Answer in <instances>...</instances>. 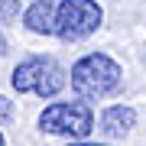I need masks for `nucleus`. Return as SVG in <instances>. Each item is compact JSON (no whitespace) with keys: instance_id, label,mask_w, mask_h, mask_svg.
Returning <instances> with one entry per match:
<instances>
[{"instance_id":"obj_1","label":"nucleus","mask_w":146,"mask_h":146,"mask_svg":"<svg viewBox=\"0 0 146 146\" xmlns=\"http://www.w3.org/2000/svg\"><path fill=\"white\" fill-rule=\"evenodd\" d=\"M120 78H123L120 65L104 52H88L72 65V91L81 101H98L114 94L120 88Z\"/></svg>"},{"instance_id":"obj_2","label":"nucleus","mask_w":146,"mask_h":146,"mask_svg":"<svg viewBox=\"0 0 146 146\" xmlns=\"http://www.w3.org/2000/svg\"><path fill=\"white\" fill-rule=\"evenodd\" d=\"M65 72L52 55H26L13 68L10 84L20 94H39V98H55L65 88Z\"/></svg>"},{"instance_id":"obj_3","label":"nucleus","mask_w":146,"mask_h":146,"mask_svg":"<svg viewBox=\"0 0 146 146\" xmlns=\"http://www.w3.org/2000/svg\"><path fill=\"white\" fill-rule=\"evenodd\" d=\"M39 127L46 133H55V136L84 140L94 130V114L84 101H55L39 114Z\"/></svg>"},{"instance_id":"obj_4","label":"nucleus","mask_w":146,"mask_h":146,"mask_svg":"<svg viewBox=\"0 0 146 146\" xmlns=\"http://www.w3.org/2000/svg\"><path fill=\"white\" fill-rule=\"evenodd\" d=\"M104 23V10L98 0H58L55 16V36L62 42H78Z\"/></svg>"},{"instance_id":"obj_5","label":"nucleus","mask_w":146,"mask_h":146,"mask_svg":"<svg viewBox=\"0 0 146 146\" xmlns=\"http://www.w3.org/2000/svg\"><path fill=\"white\" fill-rule=\"evenodd\" d=\"M55 16H58V3L55 0H36V3L26 7L23 23L36 36H55Z\"/></svg>"},{"instance_id":"obj_6","label":"nucleus","mask_w":146,"mask_h":146,"mask_svg":"<svg viewBox=\"0 0 146 146\" xmlns=\"http://www.w3.org/2000/svg\"><path fill=\"white\" fill-rule=\"evenodd\" d=\"M136 127V110L133 107H127V104H114V107H107L104 114H101V130H104L107 136H127Z\"/></svg>"},{"instance_id":"obj_7","label":"nucleus","mask_w":146,"mask_h":146,"mask_svg":"<svg viewBox=\"0 0 146 146\" xmlns=\"http://www.w3.org/2000/svg\"><path fill=\"white\" fill-rule=\"evenodd\" d=\"M16 13H20V3H16V0H0V23L13 20Z\"/></svg>"},{"instance_id":"obj_8","label":"nucleus","mask_w":146,"mask_h":146,"mask_svg":"<svg viewBox=\"0 0 146 146\" xmlns=\"http://www.w3.org/2000/svg\"><path fill=\"white\" fill-rule=\"evenodd\" d=\"M10 117H13V104L3 98V94H0V123H7Z\"/></svg>"},{"instance_id":"obj_9","label":"nucleus","mask_w":146,"mask_h":146,"mask_svg":"<svg viewBox=\"0 0 146 146\" xmlns=\"http://www.w3.org/2000/svg\"><path fill=\"white\" fill-rule=\"evenodd\" d=\"M68 146H107V143H88V140H72Z\"/></svg>"},{"instance_id":"obj_10","label":"nucleus","mask_w":146,"mask_h":146,"mask_svg":"<svg viewBox=\"0 0 146 146\" xmlns=\"http://www.w3.org/2000/svg\"><path fill=\"white\" fill-rule=\"evenodd\" d=\"M0 55H7V39H3V33H0Z\"/></svg>"},{"instance_id":"obj_11","label":"nucleus","mask_w":146,"mask_h":146,"mask_svg":"<svg viewBox=\"0 0 146 146\" xmlns=\"http://www.w3.org/2000/svg\"><path fill=\"white\" fill-rule=\"evenodd\" d=\"M3 143H7V140H3V133H0V146H3Z\"/></svg>"}]
</instances>
